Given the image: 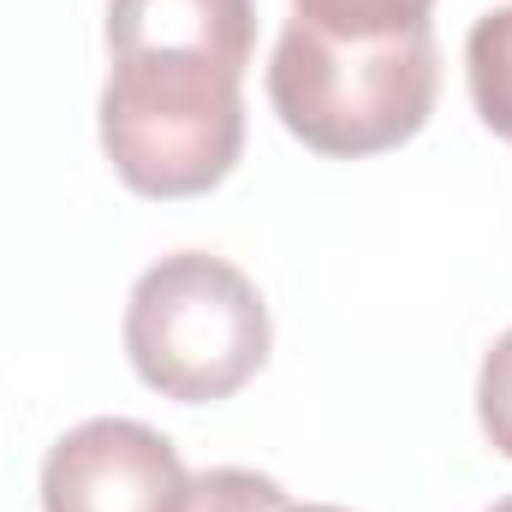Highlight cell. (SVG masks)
Masks as SVG:
<instances>
[{
    "mask_svg": "<svg viewBox=\"0 0 512 512\" xmlns=\"http://www.w3.org/2000/svg\"><path fill=\"white\" fill-rule=\"evenodd\" d=\"M286 489L262 471H245V465H215V471H197L185 477L173 512H286Z\"/></svg>",
    "mask_w": 512,
    "mask_h": 512,
    "instance_id": "cell-8",
    "label": "cell"
},
{
    "mask_svg": "<svg viewBox=\"0 0 512 512\" xmlns=\"http://www.w3.org/2000/svg\"><path fill=\"white\" fill-rule=\"evenodd\" d=\"M429 6L435 0H292V12L310 30L340 36V42H376V36L417 30L429 24Z\"/></svg>",
    "mask_w": 512,
    "mask_h": 512,
    "instance_id": "cell-7",
    "label": "cell"
},
{
    "mask_svg": "<svg viewBox=\"0 0 512 512\" xmlns=\"http://www.w3.org/2000/svg\"><path fill=\"white\" fill-rule=\"evenodd\" d=\"M245 72L131 54L114 60L102 84V149L137 197H203L215 191L245 149Z\"/></svg>",
    "mask_w": 512,
    "mask_h": 512,
    "instance_id": "cell-3",
    "label": "cell"
},
{
    "mask_svg": "<svg viewBox=\"0 0 512 512\" xmlns=\"http://www.w3.org/2000/svg\"><path fill=\"white\" fill-rule=\"evenodd\" d=\"M256 48L251 0H108V54H179L245 72Z\"/></svg>",
    "mask_w": 512,
    "mask_h": 512,
    "instance_id": "cell-5",
    "label": "cell"
},
{
    "mask_svg": "<svg viewBox=\"0 0 512 512\" xmlns=\"http://www.w3.org/2000/svg\"><path fill=\"white\" fill-rule=\"evenodd\" d=\"M268 304L245 268L209 251H173L137 274L126 358L137 382L179 405L233 399L268 364Z\"/></svg>",
    "mask_w": 512,
    "mask_h": 512,
    "instance_id": "cell-2",
    "label": "cell"
},
{
    "mask_svg": "<svg viewBox=\"0 0 512 512\" xmlns=\"http://www.w3.org/2000/svg\"><path fill=\"white\" fill-rule=\"evenodd\" d=\"M179 447L137 417H90L42 459V512H173L185 489Z\"/></svg>",
    "mask_w": 512,
    "mask_h": 512,
    "instance_id": "cell-4",
    "label": "cell"
},
{
    "mask_svg": "<svg viewBox=\"0 0 512 512\" xmlns=\"http://www.w3.org/2000/svg\"><path fill=\"white\" fill-rule=\"evenodd\" d=\"M477 423H483L489 447L512 459V328L489 346V358L477 370Z\"/></svg>",
    "mask_w": 512,
    "mask_h": 512,
    "instance_id": "cell-9",
    "label": "cell"
},
{
    "mask_svg": "<svg viewBox=\"0 0 512 512\" xmlns=\"http://www.w3.org/2000/svg\"><path fill=\"white\" fill-rule=\"evenodd\" d=\"M435 84L441 60L429 24L376 42H340L292 18L268 60V102L280 126L334 161L411 143L435 114Z\"/></svg>",
    "mask_w": 512,
    "mask_h": 512,
    "instance_id": "cell-1",
    "label": "cell"
},
{
    "mask_svg": "<svg viewBox=\"0 0 512 512\" xmlns=\"http://www.w3.org/2000/svg\"><path fill=\"white\" fill-rule=\"evenodd\" d=\"M465 84L477 120L512 143V6H495L465 36Z\"/></svg>",
    "mask_w": 512,
    "mask_h": 512,
    "instance_id": "cell-6",
    "label": "cell"
},
{
    "mask_svg": "<svg viewBox=\"0 0 512 512\" xmlns=\"http://www.w3.org/2000/svg\"><path fill=\"white\" fill-rule=\"evenodd\" d=\"M286 512H346V507H286Z\"/></svg>",
    "mask_w": 512,
    "mask_h": 512,
    "instance_id": "cell-10",
    "label": "cell"
},
{
    "mask_svg": "<svg viewBox=\"0 0 512 512\" xmlns=\"http://www.w3.org/2000/svg\"><path fill=\"white\" fill-rule=\"evenodd\" d=\"M489 512H512V495H507V501H495V507H489Z\"/></svg>",
    "mask_w": 512,
    "mask_h": 512,
    "instance_id": "cell-11",
    "label": "cell"
}]
</instances>
